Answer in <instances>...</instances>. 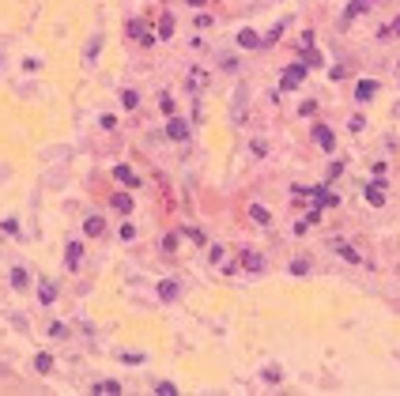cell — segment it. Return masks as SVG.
<instances>
[{
  "label": "cell",
  "mask_w": 400,
  "mask_h": 396,
  "mask_svg": "<svg viewBox=\"0 0 400 396\" xmlns=\"http://www.w3.org/2000/svg\"><path fill=\"white\" fill-rule=\"evenodd\" d=\"M298 45H302V49H310V45H314V30H306V34L298 38Z\"/></svg>",
  "instance_id": "cell-34"
},
{
  "label": "cell",
  "mask_w": 400,
  "mask_h": 396,
  "mask_svg": "<svg viewBox=\"0 0 400 396\" xmlns=\"http://www.w3.org/2000/svg\"><path fill=\"white\" fill-rule=\"evenodd\" d=\"M366 204L385 207V185H366Z\"/></svg>",
  "instance_id": "cell-6"
},
{
  "label": "cell",
  "mask_w": 400,
  "mask_h": 396,
  "mask_svg": "<svg viewBox=\"0 0 400 396\" xmlns=\"http://www.w3.org/2000/svg\"><path fill=\"white\" fill-rule=\"evenodd\" d=\"M242 268H246V272H264V257L253 253V249H246L242 253Z\"/></svg>",
  "instance_id": "cell-3"
},
{
  "label": "cell",
  "mask_w": 400,
  "mask_h": 396,
  "mask_svg": "<svg viewBox=\"0 0 400 396\" xmlns=\"http://www.w3.org/2000/svg\"><path fill=\"white\" fill-rule=\"evenodd\" d=\"M79 257H83V245H79V241H68V253H64V264H68V268H76V264H79Z\"/></svg>",
  "instance_id": "cell-12"
},
{
  "label": "cell",
  "mask_w": 400,
  "mask_h": 396,
  "mask_svg": "<svg viewBox=\"0 0 400 396\" xmlns=\"http://www.w3.org/2000/svg\"><path fill=\"white\" fill-rule=\"evenodd\" d=\"M110 204L117 207V211H125V215H128V211H132V197H128V193H117V197H113Z\"/></svg>",
  "instance_id": "cell-18"
},
{
  "label": "cell",
  "mask_w": 400,
  "mask_h": 396,
  "mask_svg": "<svg viewBox=\"0 0 400 396\" xmlns=\"http://www.w3.org/2000/svg\"><path fill=\"white\" fill-rule=\"evenodd\" d=\"M204 83H208V76H204L200 68H193V72H189V87H204Z\"/></svg>",
  "instance_id": "cell-24"
},
{
  "label": "cell",
  "mask_w": 400,
  "mask_h": 396,
  "mask_svg": "<svg viewBox=\"0 0 400 396\" xmlns=\"http://www.w3.org/2000/svg\"><path fill=\"white\" fill-rule=\"evenodd\" d=\"M38 298H42V306H53V302H57V287H53L49 279H42V283H38Z\"/></svg>",
  "instance_id": "cell-8"
},
{
  "label": "cell",
  "mask_w": 400,
  "mask_h": 396,
  "mask_svg": "<svg viewBox=\"0 0 400 396\" xmlns=\"http://www.w3.org/2000/svg\"><path fill=\"white\" fill-rule=\"evenodd\" d=\"M162 249H166V253L178 249V234H166V238H162Z\"/></svg>",
  "instance_id": "cell-28"
},
{
  "label": "cell",
  "mask_w": 400,
  "mask_h": 396,
  "mask_svg": "<svg viewBox=\"0 0 400 396\" xmlns=\"http://www.w3.org/2000/svg\"><path fill=\"white\" fill-rule=\"evenodd\" d=\"M310 193H314V197H317V207H336V204H340V200L332 197V193H325L321 185H317V189H310Z\"/></svg>",
  "instance_id": "cell-13"
},
{
  "label": "cell",
  "mask_w": 400,
  "mask_h": 396,
  "mask_svg": "<svg viewBox=\"0 0 400 396\" xmlns=\"http://www.w3.org/2000/svg\"><path fill=\"white\" fill-rule=\"evenodd\" d=\"M249 215H253V223H268V219H272V211H268V207H264V204H253V207H249Z\"/></svg>",
  "instance_id": "cell-15"
},
{
  "label": "cell",
  "mask_w": 400,
  "mask_h": 396,
  "mask_svg": "<svg viewBox=\"0 0 400 396\" xmlns=\"http://www.w3.org/2000/svg\"><path fill=\"white\" fill-rule=\"evenodd\" d=\"M238 45L242 49H257V45H261V34H257V30H238Z\"/></svg>",
  "instance_id": "cell-11"
},
{
  "label": "cell",
  "mask_w": 400,
  "mask_h": 396,
  "mask_svg": "<svg viewBox=\"0 0 400 396\" xmlns=\"http://www.w3.org/2000/svg\"><path fill=\"white\" fill-rule=\"evenodd\" d=\"M166 136L178 140V144H185V140H189V125H185V121H178V117H170V121H166Z\"/></svg>",
  "instance_id": "cell-2"
},
{
  "label": "cell",
  "mask_w": 400,
  "mask_h": 396,
  "mask_svg": "<svg viewBox=\"0 0 400 396\" xmlns=\"http://www.w3.org/2000/svg\"><path fill=\"white\" fill-rule=\"evenodd\" d=\"M314 140L325 147V151H332V129L329 125H314Z\"/></svg>",
  "instance_id": "cell-10"
},
{
  "label": "cell",
  "mask_w": 400,
  "mask_h": 396,
  "mask_svg": "<svg viewBox=\"0 0 400 396\" xmlns=\"http://www.w3.org/2000/svg\"><path fill=\"white\" fill-rule=\"evenodd\" d=\"M34 370H38V374H49V370H53V355H45V351L34 355Z\"/></svg>",
  "instance_id": "cell-19"
},
{
  "label": "cell",
  "mask_w": 400,
  "mask_h": 396,
  "mask_svg": "<svg viewBox=\"0 0 400 396\" xmlns=\"http://www.w3.org/2000/svg\"><path fill=\"white\" fill-rule=\"evenodd\" d=\"M23 68H26V72H38V68H42V60H38V57H26Z\"/></svg>",
  "instance_id": "cell-32"
},
{
  "label": "cell",
  "mask_w": 400,
  "mask_h": 396,
  "mask_svg": "<svg viewBox=\"0 0 400 396\" xmlns=\"http://www.w3.org/2000/svg\"><path fill=\"white\" fill-rule=\"evenodd\" d=\"M298 113H302V117H314V113H317V102H314V98H306V102L298 106Z\"/></svg>",
  "instance_id": "cell-25"
},
{
  "label": "cell",
  "mask_w": 400,
  "mask_h": 396,
  "mask_svg": "<svg viewBox=\"0 0 400 396\" xmlns=\"http://www.w3.org/2000/svg\"><path fill=\"white\" fill-rule=\"evenodd\" d=\"M393 113H397V117H400V102H397V110H393Z\"/></svg>",
  "instance_id": "cell-37"
},
{
  "label": "cell",
  "mask_w": 400,
  "mask_h": 396,
  "mask_svg": "<svg viewBox=\"0 0 400 396\" xmlns=\"http://www.w3.org/2000/svg\"><path fill=\"white\" fill-rule=\"evenodd\" d=\"M159 34H162V38H170V34H174V19H170V15L162 19V26H159Z\"/></svg>",
  "instance_id": "cell-29"
},
{
  "label": "cell",
  "mask_w": 400,
  "mask_h": 396,
  "mask_svg": "<svg viewBox=\"0 0 400 396\" xmlns=\"http://www.w3.org/2000/svg\"><path fill=\"white\" fill-rule=\"evenodd\" d=\"M94 393H98V396H113V393H121V385H117V381H98Z\"/></svg>",
  "instance_id": "cell-21"
},
{
  "label": "cell",
  "mask_w": 400,
  "mask_h": 396,
  "mask_svg": "<svg viewBox=\"0 0 400 396\" xmlns=\"http://www.w3.org/2000/svg\"><path fill=\"white\" fill-rule=\"evenodd\" d=\"M374 91H378L374 79H359V83H355V98H359V102H370V98H374Z\"/></svg>",
  "instance_id": "cell-4"
},
{
  "label": "cell",
  "mask_w": 400,
  "mask_h": 396,
  "mask_svg": "<svg viewBox=\"0 0 400 396\" xmlns=\"http://www.w3.org/2000/svg\"><path fill=\"white\" fill-rule=\"evenodd\" d=\"M121 106H125V110H136V106H140V95H136V91H121Z\"/></svg>",
  "instance_id": "cell-22"
},
{
  "label": "cell",
  "mask_w": 400,
  "mask_h": 396,
  "mask_svg": "<svg viewBox=\"0 0 400 396\" xmlns=\"http://www.w3.org/2000/svg\"><path fill=\"white\" fill-rule=\"evenodd\" d=\"M302 76H306V64H291V68H283L280 87H283V91H291V87H298V83H302Z\"/></svg>",
  "instance_id": "cell-1"
},
{
  "label": "cell",
  "mask_w": 400,
  "mask_h": 396,
  "mask_svg": "<svg viewBox=\"0 0 400 396\" xmlns=\"http://www.w3.org/2000/svg\"><path fill=\"white\" fill-rule=\"evenodd\" d=\"M302 64H306V68H321L325 57H321V53H314V49H302Z\"/></svg>",
  "instance_id": "cell-16"
},
{
  "label": "cell",
  "mask_w": 400,
  "mask_h": 396,
  "mask_svg": "<svg viewBox=\"0 0 400 396\" xmlns=\"http://www.w3.org/2000/svg\"><path fill=\"white\" fill-rule=\"evenodd\" d=\"M121 362H125V366H140V362H144V355H132V351H128V355H121Z\"/></svg>",
  "instance_id": "cell-30"
},
{
  "label": "cell",
  "mask_w": 400,
  "mask_h": 396,
  "mask_svg": "<svg viewBox=\"0 0 400 396\" xmlns=\"http://www.w3.org/2000/svg\"><path fill=\"white\" fill-rule=\"evenodd\" d=\"M306 272H310V260H306V257L291 260V276H306Z\"/></svg>",
  "instance_id": "cell-23"
},
{
  "label": "cell",
  "mask_w": 400,
  "mask_h": 396,
  "mask_svg": "<svg viewBox=\"0 0 400 396\" xmlns=\"http://www.w3.org/2000/svg\"><path fill=\"white\" fill-rule=\"evenodd\" d=\"M102 230H106V219H102V215H91V219L83 223V234H87V238H98Z\"/></svg>",
  "instance_id": "cell-7"
},
{
  "label": "cell",
  "mask_w": 400,
  "mask_h": 396,
  "mask_svg": "<svg viewBox=\"0 0 400 396\" xmlns=\"http://www.w3.org/2000/svg\"><path fill=\"white\" fill-rule=\"evenodd\" d=\"M363 125H366V117H363V113H355V117L348 121V129H351V132H363Z\"/></svg>",
  "instance_id": "cell-27"
},
{
  "label": "cell",
  "mask_w": 400,
  "mask_h": 396,
  "mask_svg": "<svg viewBox=\"0 0 400 396\" xmlns=\"http://www.w3.org/2000/svg\"><path fill=\"white\" fill-rule=\"evenodd\" d=\"M389 30H393V34H400V15H397V23H393V26H389Z\"/></svg>",
  "instance_id": "cell-35"
},
{
  "label": "cell",
  "mask_w": 400,
  "mask_h": 396,
  "mask_svg": "<svg viewBox=\"0 0 400 396\" xmlns=\"http://www.w3.org/2000/svg\"><path fill=\"white\" fill-rule=\"evenodd\" d=\"M370 4H374V0H355V4H348V11H344V15H348V19H355V15H363V11L370 8Z\"/></svg>",
  "instance_id": "cell-20"
},
{
  "label": "cell",
  "mask_w": 400,
  "mask_h": 396,
  "mask_svg": "<svg viewBox=\"0 0 400 396\" xmlns=\"http://www.w3.org/2000/svg\"><path fill=\"white\" fill-rule=\"evenodd\" d=\"M113 178H117L121 185H128V189H136V185H140V178L128 170V166H113Z\"/></svg>",
  "instance_id": "cell-5"
},
{
  "label": "cell",
  "mask_w": 400,
  "mask_h": 396,
  "mask_svg": "<svg viewBox=\"0 0 400 396\" xmlns=\"http://www.w3.org/2000/svg\"><path fill=\"white\" fill-rule=\"evenodd\" d=\"M155 393H159V396H174L178 389H174V381H159V385H155Z\"/></svg>",
  "instance_id": "cell-26"
},
{
  "label": "cell",
  "mask_w": 400,
  "mask_h": 396,
  "mask_svg": "<svg viewBox=\"0 0 400 396\" xmlns=\"http://www.w3.org/2000/svg\"><path fill=\"white\" fill-rule=\"evenodd\" d=\"M132 238H136V226L125 223V226H121V241H132Z\"/></svg>",
  "instance_id": "cell-31"
},
{
  "label": "cell",
  "mask_w": 400,
  "mask_h": 396,
  "mask_svg": "<svg viewBox=\"0 0 400 396\" xmlns=\"http://www.w3.org/2000/svg\"><path fill=\"white\" fill-rule=\"evenodd\" d=\"M185 4H193V8H204V0H185Z\"/></svg>",
  "instance_id": "cell-36"
},
{
  "label": "cell",
  "mask_w": 400,
  "mask_h": 396,
  "mask_svg": "<svg viewBox=\"0 0 400 396\" xmlns=\"http://www.w3.org/2000/svg\"><path fill=\"white\" fill-rule=\"evenodd\" d=\"M332 249L340 253V257H344V260H351V264H355V260H359V253H355V249H351V245H344V241H340V238L332 241Z\"/></svg>",
  "instance_id": "cell-17"
},
{
  "label": "cell",
  "mask_w": 400,
  "mask_h": 396,
  "mask_svg": "<svg viewBox=\"0 0 400 396\" xmlns=\"http://www.w3.org/2000/svg\"><path fill=\"white\" fill-rule=\"evenodd\" d=\"M178 294H181V287L174 283V279H162V283H159V298H162V302H174Z\"/></svg>",
  "instance_id": "cell-9"
},
{
  "label": "cell",
  "mask_w": 400,
  "mask_h": 396,
  "mask_svg": "<svg viewBox=\"0 0 400 396\" xmlns=\"http://www.w3.org/2000/svg\"><path fill=\"white\" fill-rule=\"evenodd\" d=\"M49 336H53V340H60V336H68V332H64V325L57 321V325H49Z\"/></svg>",
  "instance_id": "cell-33"
},
{
  "label": "cell",
  "mask_w": 400,
  "mask_h": 396,
  "mask_svg": "<svg viewBox=\"0 0 400 396\" xmlns=\"http://www.w3.org/2000/svg\"><path fill=\"white\" fill-rule=\"evenodd\" d=\"M26 283H30V272H26V268H11V287H19V291H23Z\"/></svg>",
  "instance_id": "cell-14"
}]
</instances>
